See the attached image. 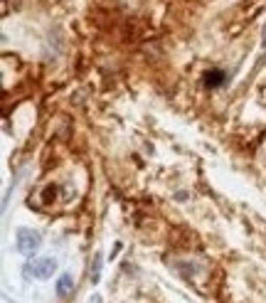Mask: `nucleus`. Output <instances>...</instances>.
<instances>
[{
	"label": "nucleus",
	"mask_w": 266,
	"mask_h": 303,
	"mask_svg": "<svg viewBox=\"0 0 266 303\" xmlns=\"http://www.w3.org/2000/svg\"><path fill=\"white\" fill-rule=\"evenodd\" d=\"M15 247L20 254H25V257H35L40 247H42V237L40 232H35V229H28V227H22V229H17V242H15Z\"/></svg>",
	"instance_id": "1"
},
{
	"label": "nucleus",
	"mask_w": 266,
	"mask_h": 303,
	"mask_svg": "<svg viewBox=\"0 0 266 303\" xmlns=\"http://www.w3.org/2000/svg\"><path fill=\"white\" fill-rule=\"evenodd\" d=\"M55 271H57V259H52V257H40V259H35L32 264L25 266V274H32L35 278H40V281L52 278Z\"/></svg>",
	"instance_id": "2"
},
{
	"label": "nucleus",
	"mask_w": 266,
	"mask_h": 303,
	"mask_svg": "<svg viewBox=\"0 0 266 303\" xmlns=\"http://www.w3.org/2000/svg\"><path fill=\"white\" fill-rule=\"evenodd\" d=\"M74 291V278L71 274H62L57 278V296H69Z\"/></svg>",
	"instance_id": "3"
},
{
	"label": "nucleus",
	"mask_w": 266,
	"mask_h": 303,
	"mask_svg": "<svg viewBox=\"0 0 266 303\" xmlns=\"http://www.w3.org/2000/svg\"><path fill=\"white\" fill-rule=\"evenodd\" d=\"M205 84H207L210 89L222 86L224 84V72H217V69H214V72H207V74H205Z\"/></svg>",
	"instance_id": "4"
},
{
	"label": "nucleus",
	"mask_w": 266,
	"mask_h": 303,
	"mask_svg": "<svg viewBox=\"0 0 266 303\" xmlns=\"http://www.w3.org/2000/svg\"><path fill=\"white\" fill-rule=\"evenodd\" d=\"M99 281H101V254H96L91 264V284H99Z\"/></svg>",
	"instance_id": "5"
},
{
	"label": "nucleus",
	"mask_w": 266,
	"mask_h": 303,
	"mask_svg": "<svg viewBox=\"0 0 266 303\" xmlns=\"http://www.w3.org/2000/svg\"><path fill=\"white\" fill-rule=\"evenodd\" d=\"M89 303H101V296H99V293H94V296L89 298Z\"/></svg>",
	"instance_id": "6"
},
{
	"label": "nucleus",
	"mask_w": 266,
	"mask_h": 303,
	"mask_svg": "<svg viewBox=\"0 0 266 303\" xmlns=\"http://www.w3.org/2000/svg\"><path fill=\"white\" fill-rule=\"evenodd\" d=\"M261 40H264V44H266V25H264V32H261Z\"/></svg>",
	"instance_id": "7"
}]
</instances>
